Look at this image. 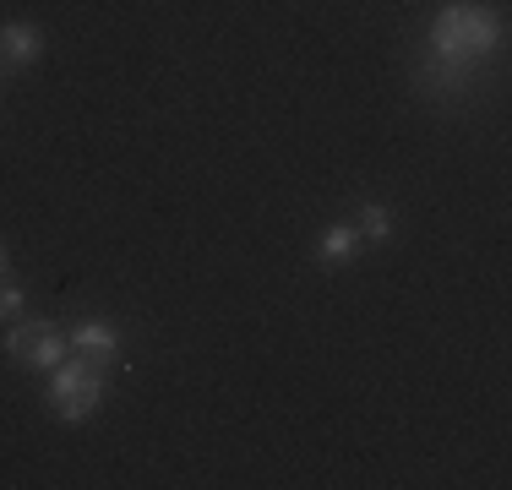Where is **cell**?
<instances>
[{
  "mask_svg": "<svg viewBox=\"0 0 512 490\" xmlns=\"http://www.w3.org/2000/svg\"><path fill=\"white\" fill-rule=\"evenodd\" d=\"M431 44L447 66H474V60H485L496 49V17L480 6H447L431 22Z\"/></svg>",
  "mask_w": 512,
  "mask_h": 490,
  "instance_id": "1",
  "label": "cell"
},
{
  "mask_svg": "<svg viewBox=\"0 0 512 490\" xmlns=\"http://www.w3.org/2000/svg\"><path fill=\"white\" fill-rule=\"evenodd\" d=\"M104 398V376L99 365L77 360V365H55V382H50V403L60 420H88Z\"/></svg>",
  "mask_w": 512,
  "mask_h": 490,
  "instance_id": "2",
  "label": "cell"
},
{
  "mask_svg": "<svg viewBox=\"0 0 512 490\" xmlns=\"http://www.w3.org/2000/svg\"><path fill=\"white\" fill-rule=\"evenodd\" d=\"M6 349H11V360L28 365V371H55L60 354H66V338H60L50 322H22V327H11Z\"/></svg>",
  "mask_w": 512,
  "mask_h": 490,
  "instance_id": "3",
  "label": "cell"
},
{
  "mask_svg": "<svg viewBox=\"0 0 512 490\" xmlns=\"http://www.w3.org/2000/svg\"><path fill=\"white\" fill-rule=\"evenodd\" d=\"M66 349H77L88 365H109V360L120 354V333H115L109 322H82V327H71Z\"/></svg>",
  "mask_w": 512,
  "mask_h": 490,
  "instance_id": "4",
  "label": "cell"
},
{
  "mask_svg": "<svg viewBox=\"0 0 512 490\" xmlns=\"http://www.w3.org/2000/svg\"><path fill=\"white\" fill-rule=\"evenodd\" d=\"M39 55H44L39 28H28V22H6V28H0V60L28 66V60H39Z\"/></svg>",
  "mask_w": 512,
  "mask_h": 490,
  "instance_id": "5",
  "label": "cell"
},
{
  "mask_svg": "<svg viewBox=\"0 0 512 490\" xmlns=\"http://www.w3.org/2000/svg\"><path fill=\"white\" fill-rule=\"evenodd\" d=\"M355 251H360V229L338 224V229H327V235H322V262H327V267L349 262V256H355Z\"/></svg>",
  "mask_w": 512,
  "mask_h": 490,
  "instance_id": "6",
  "label": "cell"
},
{
  "mask_svg": "<svg viewBox=\"0 0 512 490\" xmlns=\"http://www.w3.org/2000/svg\"><path fill=\"white\" fill-rule=\"evenodd\" d=\"M387 235H393V213L382 202H371L360 213V240H387Z\"/></svg>",
  "mask_w": 512,
  "mask_h": 490,
  "instance_id": "7",
  "label": "cell"
},
{
  "mask_svg": "<svg viewBox=\"0 0 512 490\" xmlns=\"http://www.w3.org/2000/svg\"><path fill=\"white\" fill-rule=\"evenodd\" d=\"M22 311V289L17 284H0V316H17Z\"/></svg>",
  "mask_w": 512,
  "mask_h": 490,
  "instance_id": "8",
  "label": "cell"
},
{
  "mask_svg": "<svg viewBox=\"0 0 512 490\" xmlns=\"http://www.w3.org/2000/svg\"><path fill=\"white\" fill-rule=\"evenodd\" d=\"M0 278H6V245H0Z\"/></svg>",
  "mask_w": 512,
  "mask_h": 490,
  "instance_id": "9",
  "label": "cell"
}]
</instances>
